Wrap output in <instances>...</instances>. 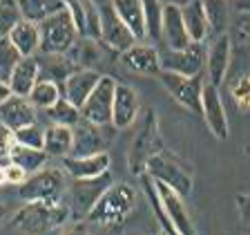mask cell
<instances>
[{
    "mask_svg": "<svg viewBox=\"0 0 250 235\" xmlns=\"http://www.w3.org/2000/svg\"><path fill=\"white\" fill-rule=\"evenodd\" d=\"M2 217H5V206H2V202H0V222H2Z\"/></svg>",
    "mask_w": 250,
    "mask_h": 235,
    "instance_id": "49",
    "label": "cell"
},
{
    "mask_svg": "<svg viewBox=\"0 0 250 235\" xmlns=\"http://www.w3.org/2000/svg\"><path fill=\"white\" fill-rule=\"evenodd\" d=\"M65 56H67L78 70H94V72H101V65H103L101 41H94V38H87V36H78L76 43L72 45V49H69Z\"/></svg>",
    "mask_w": 250,
    "mask_h": 235,
    "instance_id": "22",
    "label": "cell"
},
{
    "mask_svg": "<svg viewBox=\"0 0 250 235\" xmlns=\"http://www.w3.org/2000/svg\"><path fill=\"white\" fill-rule=\"evenodd\" d=\"M107 152V139L103 135V128L89 123V121H78L72 128V152L69 157H92Z\"/></svg>",
    "mask_w": 250,
    "mask_h": 235,
    "instance_id": "15",
    "label": "cell"
},
{
    "mask_svg": "<svg viewBox=\"0 0 250 235\" xmlns=\"http://www.w3.org/2000/svg\"><path fill=\"white\" fill-rule=\"evenodd\" d=\"M112 186V175L105 172L101 177L94 179H72L65 193V204L69 206L72 219H87V215L92 213V209L96 206V202L101 199V195Z\"/></svg>",
    "mask_w": 250,
    "mask_h": 235,
    "instance_id": "6",
    "label": "cell"
},
{
    "mask_svg": "<svg viewBox=\"0 0 250 235\" xmlns=\"http://www.w3.org/2000/svg\"><path fill=\"white\" fill-rule=\"evenodd\" d=\"M103 76L105 74L94 72V70H76V72L69 74V78L62 83V96L81 110V105L87 101V96L94 92V88L99 85V81Z\"/></svg>",
    "mask_w": 250,
    "mask_h": 235,
    "instance_id": "19",
    "label": "cell"
},
{
    "mask_svg": "<svg viewBox=\"0 0 250 235\" xmlns=\"http://www.w3.org/2000/svg\"><path fill=\"white\" fill-rule=\"evenodd\" d=\"M41 81V72H38V63L34 56H25L18 61L16 65L14 74L9 78V88H11V94L16 96H29L34 85Z\"/></svg>",
    "mask_w": 250,
    "mask_h": 235,
    "instance_id": "25",
    "label": "cell"
},
{
    "mask_svg": "<svg viewBox=\"0 0 250 235\" xmlns=\"http://www.w3.org/2000/svg\"><path fill=\"white\" fill-rule=\"evenodd\" d=\"M72 222V213L65 199H45V202H25L22 209L9 217L7 229L18 235H47Z\"/></svg>",
    "mask_w": 250,
    "mask_h": 235,
    "instance_id": "1",
    "label": "cell"
},
{
    "mask_svg": "<svg viewBox=\"0 0 250 235\" xmlns=\"http://www.w3.org/2000/svg\"><path fill=\"white\" fill-rule=\"evenodd\" d=\"M99 11H101V43H103L107 49H114V52L123 54L125 49H130L134 43H139L134 34H132V31L123 25V21L114 14V9H112L109 2L99 7Z\"/></svg>",
    "mask_w": 250,
    "mask_h": 235,
    "instance_id": "12",
    "label": "cell"
},
{
    "mask_svg": "<svg viewBox=\"0 0 250 235\" xmlns=\"http://www.w3.org/2000/svg\"><path fill=\"white\" fill-rule=\"evenodd\" d=\"M21 58L22 56L9 43V38H0V83H9L11 74H14Z\"/></svg>",
    "mask_w": 250,
    "mask_h": 235,
    "instance_id": "35",
    "label": "cell"
},
{
    "mask_svg": "<svg viewBox=\"0 0 250 235\" xmlns=\"http://www.w3.org/2000/svg\"><path fill=\"white\" fill-rule=\"evenodd\" d=\"M92 2H94V5H96V7H103V5H107L109 0H92Z\"/></svg>",
    "mask_w": 250,
    "mask_h": 235,
    "instance_id": "48",
    "label": "cell"
},
{
    "mask_svg": "<svg viewBox=\"0 0 250 235\" xmlns=\"http://www.w3.org/2000/svg\"><path fill=\"white\" fill-rule=\"evenodd\" d=\"M161 70L183 76H201L206 70V47L203 43H190L183 49H161Z\"/></svg>",
    "mask_w": 250,
    "mask_h": 235,
    "instance_id": "10",
    "label": "cell"
},
{
    "mask_svg": "<svg viewBox=\"0 0 250 235\" xmlns=\"http://www.w3.org/2000/svg\"><path fill=\"white\" fill-rule=\"evenodd\" d=\"M9 43L18 49V54H21L22 58L36 56V54L41 52V31H38V25L36 23H29V21H21L11 29Z\"/></svg>",
    "mask_w": 250,
    "mask_h": 235,
    "instance_id": "27",
    "label": "cell"
},
{
    "mask_svg": "<svg viewBox=\"0 0 250 235\" xmlns=\"http://www.w3.org/2000/svg\"><path fill=\"white\" fill-rule=\"evenodd\" d=\"M42 150L47 152V157H56V159H65L72 152V128L65 125H49L45 128V146Z\"/></svg>",
    "mask_w": 250,
    "mask_h": 235,
    "instance_id": "29",
    "label": "cell"
},
{
    "mask_svg": "<svg viewBox=\"0 0 250 235\" xmlns=\"http://www.w3.org/2000/svg\"><path fill=\"white\" fill-rule=\"evenodd\" d=\"M0 123L7 125L9 130H21L29 123H36V108L25 96L11 94L5 103L0 105Z\"/></svg>",
    "mask_w": 250,
    "mask_h": 235,
    "instance_id": "20",
    "label": "cell"
},
{
    "mask_svg": "<svg viewBox=\"0 0 250 235\" xmlns=\"http://www.w3.org/2000/svg\"><path fill=\"white\" fill-rule=\"evenodd\" d=\"M14 135H16V143H21V146L36 148V150H42V146H45V128L38 121L16 130Z\"/></svg>",
    "mask_w": 250,
    "mask_h": 235,
    "instance_id": "37",
    "label": "cell"
},
{
    "mask_svg": "<svg viewBox=\"0 0 250 235\" xmlns=\"http://www.w3.org/2000/svg\"><path fill=\"white\" fill-rule=\"evenodd\" d=\"M16 5H18L22 21L36 23V25H41L42 21L65 9L62 0H16Z\"/></svg>",
    "mask_w": 250,
    "mask_h": 235,
    "instance_id": "28",
    "label": "cell"
},
{
    "mask_svg": "<svg viewBox=\"0 0 250 235\" xmlns=\"http://www.w3.org/2000/svg\"><path fill=\"white\" fill-rule=\"evenodd\" d=\"M234 7L239 11H246V14H250V0H234Z\"/></svg>",
    "mask_w": 250,
    "mask_h": 235,
    "instance_id": "45",
    "label": "cell"
},
{
    "mask_svg": "<svg viewBox=\"0 0 250 235\" xmlns=\"http://www.w3.org/2000/svg\"><path fill=\"white\" fill-rule=\"evenodd\" d=\"M203 11L208 18V27L212 36L226 34L228 27V0H201Z\"/></svg>",
    "mask_w": 250,
    "mask_h": 235,
    "instance_id": "31",
    "label": "cell"
},
{
    "mask_svg": "<svg viewBox=\"0 0 250 235\" xmlns=\"http://www.w3.org/2000/svg\"><path fill=\"white\" fill-rule=\"evenodd\" d=\"M36 63H38V72H41L42 81H52V83L61 85L69 78V74L76 72V65L69 61L65 54H36Z\"/></svg>",
    "mask_w": 250,
    "mask_h": 235,
    "instance_id": "23",
    "label": "cell"
},
{
    "mask_svg": "<svg viewBox=\"0 0 250 235\" xmlns=\"http://www.w3.org/2000/svg\"><path fill=\"white\" fill-rule=\"evenodd\" d=\"M244 96H250V78H241L239 85H237V90H234V99H237V103H241Z\"/></svg>",
    "mask_w": 250,
    "mask_h": 235,
    "instance_id": "42",
    "label": "cell"
},
{
    "mask_svg": "<svg viewBox=\"0 0 250 235\" xmlns=\"http://www.w3.org/2000/svg\"><path fill=\"white\" fill-rule=\"evenodd\" d=\"M121 63L134 74L143 76H156L161 72V54L150 43H134L130 49L121 54Z\"/></svg>",
    "mask_w": 250,
    "mask_h": 235,
    "instance_id": "17",
    "label": "cell"
},
{
    "mask_svg": "<svg viewBox=\"0 0 250 235\" xmlns=\"http://www.w3.org/2000/svg\"><path fill=\"white\" fill-rule=\"evenodd\" d=\"M159 235H167V233H166V231H161V233H159Z\"/></svg>",
    "mask_w": 250,
    "mask_h": 235,
    "instance_id": "50",
    "label": "cell"
},
{
    "mask_svg": "<svg viewBox=\"0 0 250 235\" xmlns=\"http://www.w3.org/2000/svg\"><path fill=\"white\" fill-rule=\"evenodd\" d=\"M201 115L214 139H219V141L228 139L230 125H228V115H226L224 101H221L219 88L210 85L208 81L203 83V90H201Z\"/></svg>",
    "mask_w": 250,
    "mask_h": 235,
    "instance_id": "11",
    "label": "cell"
},
{
    "mask_svg": "<svg viewBox=\"0 0 250 235\" xmlns=\"http://www.w3.org/2000/svg\"><path fill=\"white\" fill-rule=\"evenodd\" d=\"M2 184H7V179H5V164L0 166V186H2Z\"/></svg>",
    "mask_w": 250,
    "mask_h": 235,
    "instance_id": "47",
    "label": "cell"
},
{
    "mask_svg": "<svg viewBox=\"0 0 250 235\" xmlns=\"http://www.w3.org/2000/svg\"><path fill=\"white\" fill-rule=\"evenodd\" d=\"M146 175L152 179V182L172 188V190L179 193L181 197H188V195L192 193L194 182H192L190 170H188L174 155H170L167 150H163V152L152 157L146 166Z\"/></svg>",
    "mask_w": 250,
    "mask_h": 235,
    "instance_id": "3",
    "label": "cell"
},
{
    "mask_svg": "<svg viewBox=\"0 0 250 235\" xmlns=\"http://www.w3.org/2000/svg\"><path fill=\"white\" fill-rule=\"evenodd\" d=\"M47 159H49V157H47L45 150L27 148V146H21V143H16L9 152V164H16V166L22 168L27 175H34V172L42 170Z\"/></svg>",
    "mask_w": 250,
    "mask_h": 235,
    "instance_id": "30",
    "label": "cell"
},
{
    "mask_svg": "<svg viewBox=\"0 0 250 235\" xmlns=\"http://www.w3.org/2000/svg\"><path fill=\"white\" fill-rule=\"evenodd\" d=\"M181 18L186 31L192 43H203L210 36V27H208V18L203 11V2L201 0H190L188 5L181 7Z\"/></svg>",
    "mask_w": 250,
    "mask_h": 235,
    "instance_id": "26",
    "label": "cell"
},
{
    "mask_svg": "<svg viewBox=\"0 0 250 235\" xmlns=\"http://www.w3.org/2000/svg\"><path fill=\"white\" fill-rule=\"evenodd\" d=\"M11 96V88H9V83H0V105L5 103L7 99Z\"/></svg>",
    "mask_w": 250,
    "mask_h": 235,
    "instance_id": "44",
    "label": "cell"
},
{
    "mask_svg": "<svg viewBox=\"0 0 250 235\" xmlns=\"http://www.w3.org/2000/svg\"><path fill=\"white\" fill-rule=\"evenodd\" d=\"M190 0H161V5H170V7H179L181 9L183 5H188Z\"/></svg>",
    "mask_w": 250,
    "mask_h": 235,
    "instance_id": "46",
    "label": "cell"
},
{
    "mask_svg": "<svg viewBox=\"0 0 250 235\" xmlns=\"http://www.w3.org/2000/svg\"><path fill=\"white\" fill-rule=\"evenodd\" d=\"M143 18H146V38L161 41L163 25V5L161 0H143Z\"/></svg>",
    "mask_w": 250,
    "mask_h": 235,
    "instance_id": "34",
    "label": "cell"
},
{
    "mask_svg": "<svg viewBox=\"0 0 250 235\" xmlns=\"http://www.w3.org/2000/svg\"><path fill=\"white\" fill-rule=\"evenodd\" d=\"M61 96H62L61 85L52 83V81H42L41 78V81L34 85V90H31V94L27 99H29V103L36 110H49Z\"/></svg>",
    "mask_w": 250,
    "mask_h": 235,
    "instance_id": "32",
    "label": "cell"
},
{
    "mask_svg": "<svg viewBox=\"0 0 250 235\" xmlns=\"http://www.w3.org/2000/svg\"><path fill=\"white\" fill-rule=\"evenodd\" d=\"M166 150L161 139V132H159V123H156V115L154 112H147L143 125H141L139 135L134 137L130 150H127V168H130L132 175H146V166L154 155Z\"/></svg>",
    "mask_w": 250,
    "mask_h": 235,
    "instance_id": "5",
    "label": "cell"
},
{
    "mask_svg": "<svg viewBox=\"0 0 250 235\" xmlns=\"http://www.w3.org/2000/svg\"><path fill=\"white\" fill-rule=\"evenodd\" d=\"M156 195H159V204H161V211L166 213V217L170 219V224L179 231L181 235H197V229L192 224V217L188 213L183 197L179 193H174L172 188L163 186V184H156Z\"/></svg>",
    "mask_w": 250,
    "mask_h": 235,
    "instance_id": "14",
    "label": "cell"
},
{
    "mask_svg": "<svg viewBox=\"0 0 250 235\" xmlns=\"http://www.w3.org/2000/svg\"><path fill=\"white\" fill-rule=\"evenodd\" d=\"M38 31H41V52L38 54H67L78 38V31L67 9L42 21L38 25Z\"/></svg>",
    "mask_w": 250,
    "mask_h": 235,
    "instance_id": "7",
    "label": "cell"
},
{
    "mask_svg": "<svg viewBox=\"0 0 250 235\" xmlns=\"http://www.w3.org/2000/svg\"><path fill=\"white\" fill-rule=\"evenodd\" d=\"M69 175L62 168H42L34 172L18 186V195L25 202H45V199H62L69 186Z\"/></svg>",
    "mask_w": 250,
    "mask_h": 235,
    "instance_id": "4",
    "label": "cell"
},
{
    "mask_svg": "<svg viewBox=\"0 0 250 235\" xmlns=\"http://www.w3.org/2000/svg\"><path fill=\"white\" fill-rule=\"evenodd\" d=\"M45 112H47V119L52 121L54 125H65V128H74L78 121L83 119V117H81V110L69 103L65 96H61V99L49 110H45Z\"/></svg>",
    "mask_w": 250,
    "mask_h": 235,
    "instance_id": "33",
    "label": "cell"
},
{
    "mask_svg": "<svg viewBox=\"0 0 250 235\" xmlns=\"http://www.w3.org/2000/svg\"><path fill=\"white\" fill-rule=\"evenodd\" d=\"M230 61H232V43L228 34H219L206 47V72H208V83L219 88L226 81Z\"/></svg>",
    "mask_w": 250,
    "mask_h": 235,
    "instance_id": "13",
    "label": "cell"
},
{
    "mask_svg": "<svg viewBox=\"0 0 250 235\" xmlns=\"http://www.w3.org/2000/svg\"><path fill=\"white\" fill-rule=\"evenodd\" d=\"M136 206V190L130 184H112L101 195L92 213L87 215V224L96 226H114L123 224V219L134 211Z\"/></svg>",
    "mask_w": 250,
    "mask_h": 235,
    "instance_id": "2",
    "label": "cell"
},
{
    "mask_svg": "<svg viewBox=\"0 0 250 235\" xmlns=\"http://www.w3.org/2000/svg\"><path fill=\"white\" fill-rule=\"evenodd\" d=\"M14 146H16L14 130H9L7 125L0 123V159H2V157H7V159H9V152H11V148H14Z\"/></svg>",
    "mask_w": 250,
    "mask_h": 235,
    "instance_id": "39",
    "label": "cell"
},
{
    "mask_svg": "<svg viewBox=\"0 0 250 235\" xmlns=\"http://www.w3.org/2000/svg\"><path fill=\"white\" fill-rule=\"evenodd\" d=\"M161 41L166 43V49H183L190 45V36L186 31L179 7L163 5V25H161Z\"/></svg>",
    "mask_w": 250,
    "mask_h": 235,
    "instance_id": "21",
    "label": "cell"
},
{
    "mask_svg": "<svg viewBox=\"0 0 250 235\" xmlns=\"http://www.w3.org/2000/svg\"><path fill=\"white\" fill-rule=\"evenodd\" d=\"M22 21L16 0H0V38H9L11 29Z\"/></svg>",
    "mask_w": 250,
    "mask_h": 235,
    "instance_id": "36",
    "label": "cell"
},
{
    "mask_svg": "<svg viewBox=\"0 0 250 235\" xmlns=\"http://www.w3.org/2000/svg\"><path fill=\"white\" fill-rule=\"evenodd\" d=\"M61 235H89L87 219H72L61 229Z\"/></svg>",
    "mask_w": 250,
    "mask_h": 235,
    "instance_id": "41",
    "label": "cell"
},
{
    "mask_svg": "<svg viewBox=\"0 0 250 235\" xmlns=\"http://www.w3.org/2000/svg\"><path fill=\"white\" fill-rule=\"evenodd\" d=\"M141 112L139 94L132 85H125L116 81L114 90V103H112V128L114 130H125L130 128Z\"/></svg>",
    "mask_w": 250,
    "mask_h": 235,
    "instance_id": "16",
    "label": "cell"
},
{
    "mask_svg": "<svg viewBox=\"0 0 250 235\" xmlns=\"http://www.w3.org/2000/svg\"><path fill=\"white\" fill-rule=\"evenodd\" d=\"M109 5L123 25L136 36V41L146 38V18H143V0H109Z\"/></svg>",
    "mask_w": 250,
    "mask_h": 235,
    "instance_id": "24",
    "label": "cell"
},
{
    "mask_svg": "<svg viewBox=\"0 0 250 235\" xmlns=\"http://www.w3.org/2000/svg\"><path fill=\"white\" fill-rule=\"evenodd\" d=\"M143 179H146V190H147V197H150V202H152V209H154V215H156V219H159V224L163 226V231H166L167 235H181L174 226L170 224V219L166 217V213L161 211V204H159V195H156V188H154V182H152L147 175H143Z\"/></svg>",
    "mask_w": 250,
    "mask_h": 235,
    "instance_id": "38",
    "label": "cell"
},
{
    "mask_svg": "<svg viewBox=\"0 0 250 235\" xmlns=\"http://www.w3.org/2000/svg\"><path fill=\"white\" fill-rule=\"evenodd\" d=\"M114 90H116V81L109 74H105L99 81V85L94 88V92L87 96L83 105H81V117L83 121L105 128L112 125V103H114Z\"/></svg>",
    "mask_w": 250,
    "mask_h": 235,
    "instance_id": "9",
    "label": "cell"
},
{
    "mask_svg": "<svg viewBox=\"0 0 250 235\" xmlns=\"http://www.w3.org/2000/svg\"><path fill=\"white\" fill-rule=\"evenodd\" d=\"M89 235H121V224H114V226H99Z\"/></svg>",
    "mask_w": 250,
    "mask_h": 235,
    "instance_id": "43",
    "label": "cell"
},
{
    "mask_svg": "<svg viewBox=\"0 0 250 235\" xmlns=\"http://www.w3.org/2000/svg\"><path fill=\"white\" fill-rule=\"evenodd\" d=\"M29 177L22 168H18L16 164H5V179H7V184H16V186H21L25 179Z\"/></svg>",
    "mask_w": 250,
    "mask_h": 235,
    "instance_id": "40",
    "label": "cell"
},
{
    "mask_svg": "<svg viewBox=\"0 0 250 235\" xmlns=\"http://www.w3.org/2000/svg\"><path fill=\"white\" fill-rule=\"evenodd\" d=\"M156 76L166 88V92L181 108H186L188 112H201V90H203L201 76H183V74L166 72V70H161Z\"/></svg>",
    "mask_w": 250,
    "mask_h": 235,
    "instance_id": "8",
    "label": "cell"
},
{
    "mask_svg": "<svg viewBox=\"0 0 250 235\" xmlns=\"http://www.w3.org/2000/svg\"><path fill=\"white\" fill-rule=\"evenodd\" d=\"M61 168L69 175V179H94L109 172V155L101 152L92 157H65L61 159Z\"/></svg>",
    "mask_w": 250,
    "mask_h": 235,
    "instance_id": "18",
    "label": "cell"
}]
</instances>
